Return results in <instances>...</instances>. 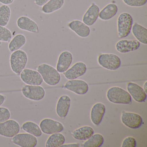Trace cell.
Masks as SVG:
<instances>
[{"instance_id": "obj_1", "label": "cell", "mask_w": 147, "mask_h": 147, "mask_svg": "<svg viewBox=\"0 0 147 147\" xmlns=\"http://www.w3.org/2000/svg\"><path fill=\"white\" fill-rule=\"evenodd\" d=\"M37 71L42 76L45 82L49 86H56L61 80V75L59 72L55 68L49 64H40L37 68Z\"/></svg>"}, {"instance_id": "obj_2", "label": "cell", "mask_w": 147, "mask_h": 147, "mask_svg": "<svg viewBox=\"0 0 147 147\" xmlns=\"http://www.w3.org/2000/svg\"><path fill=\"white\" fill-rule=\"evenodd\" d=\"M107 98L110 102L114 104L128 105L131 102V97L128 92L117 86H113L108 89Z\"/></svg>"}, {"instance_id": "obj_3", "label": "cell", "mask_w": 147, "mask_h": 147, "mask_svg": "<svg viewBox=\"0 0 147 147\" xmlns=\"http://www.w3.org/2000/svg\"><path fill=\"white\" fill-rule=\"evenodd\" d=\"M28 56L24 51L18 50L13 51L10 58L12 70L16 74H20L25 68L28 62Z\"/></svg>"}, {"instance_id": "obj_4", "label": "cell", "mask_w": 147, "mask_h": 147, "mask_svg": "<svg viewBox=\"0 0 147 147\" xmlns=\"http://www.w3.org/2000/svg\"><path fill=\"white\" fill-rule=\"evenodd\" d=\"M133 24V19L129 13H123L117 19V30L119 37L124 38L130 33Z\"/></svg>"}, {"instance_id": "obj_5", "label": "cell", "mask_w": 147, "mask_h": 147, "mask_svg": "<svg viewBox=\"0 0 147 147\" xmlns=\"http://www.w3.org/2000/svg\"><path fill=\"white\" fill-rule=\"evenodd\" d=\"M98 61L102 67L110 70H115L120 67L121 61L117 55L113 54H102L99 55Z\"/></svg>"}, {"instance_id": "obj_6", "label": "cell", "mask_w": 147, "mask_h": 147, "mask_svg": "<svg viewBox=\"0 0 147 147\" xmlns=\"http://www.w3.org/2000/svg\"><path fill=\"white\" fill-rule=\"evenodd\" d=\"M21 91L25 98L33 101H40L45 95V90L40 86L24 85Z\"/></svg>"}, {"instance_id": "obj_7", "label": "cell", "mask_w": 147, "mask_h": 147, "mask_svg": "<svg viewBox=\"0 0 147 147\" xmlns=\"http://www.w3.org/2000/svg\"><path fill=\"white\" fill-rule=\"evenodd\" d=\"M21 80L28 85L40 86L43 80L42 76L36 70L30 69L25 68L20 74Z\"/></svg>"}, {"instance_id": "obj_8", "label": "cell", "mask_w": 147, "mask_h": 147, "mask_svg": "<svg viewBox=\"0 0 147 147\" xmlns=\"http://www.w3.org/2000/svg\"><path fill=\"white\" fill-rule=\"evenodd\" d=\"M43 133L48 135L61 132L64 129L63 125L56 120L50 118L43 119L39 124Z\"/></svg>"}, {"instance_id": "obj_9", "label": "cell", "mask_w": 147, "mask_h": 147, "mask_svg": "<svg viewBox=\"0 0 147 147\" xmlns=\"http://www.w3.org/2000/svg\"><path fill=\"white\" fill-rule=\"evenodd\" d=\"M121 120L125 126L131 129L140 128L143 123L142 118L140 115L129 112H122Z\"/></svg>"}, {"instance_id": "obj_10", "label": "cell", "mask_w": 147, "mask_h": 147, "mask_svg": "<svg viewBox=\"0 0 147 147\" xmlns=\"http://www.w3.org/2000/svg\"><path fill=\"white\" fill-rule=\"evenodd\" d=\"M20 131V125L16 120L8 119L0 123V135L7 138H12Z\"/></svg>"}, {"instance_id": "obj_11", "label": "cell", "mask_w": 147, "mask_h": 147, "mask_svg": "<svg viewBox=\"0 0 147 147\" xmlns=\"http://www.w3.org/2000/svg\"><path fill=\"white\" fill-rule=\"evenodd\" d=\"M11 141L14 144L22 147H35L38 143L36 137L28 133H18Z\"/></svg>"}, {"instance_id": "obj_12", "label": "cell", "mask_w": 147, "mask_h": 147, "mask_svg": "<svg viewBox=\"0 0 147 147\" xmlns=\"http://www.w3.org/2000/svg\"><path fill=\"white\" fill-rule=\"evenodd\" d=\"M64 87L79 95L86 94L88 91L89 86L85 81L80 80H72L68 81Z\"/></svg>"}, {"instance_id": "obj_13", "label": "cell", "mask_w": 147, "mask_h": 147, "mask_svg": "<svg viewBox=\"0 0 147 147\" xmlns=\"http://www.w3.org/2000/svg\"><path fill=\"white\" fill-rule=\"evenodd\" d=\"M127 90L131 97L137 102H144L147 98V93L136 83L129 82L127 84Z\"/></svg>"}, {"instance_id": "obj_14", "label": "cell", "mask_w": 147, "mask_h": 147, "mask_svg": "<svg viewBox=\"0 0 147 147\" xmlns=\"http://www.w3.org/2000/svg\"><path fill=\"white\" fill-rule=\"evenodd\" d=\"M17 25L19 29L23 30L32 33L39 32V27L37 24L26 16H23L19 18L17 20Z\"/></svg>"}, {"instance_id": "obj_15", "label": "cell", "mask_w": 147, "mask_h": 147, "mask_svg": "<svg viewBox=\"0 0 147 147\" xmlns=\"http://www.w3.org/2000/svg\"><path fill=\"white\" fill-rule=\"evenodd\" d=\"M86 64L82 62H78L63 73V74L68 80H75L83 76L86 73Z\"/></svg>"}, {"instance_id": "obj_16", "label": "cell", "mask_w": 147, "mask_h": 147, "mask_svg": "<svg viewBox=\"0 0 147 147\" xmlns=\"http://www.w3.org/2000/svg\"><path fill=\"white\" fill-rule=\"evenodd\" d=\"M140 46V43L138 40L123 39L117 43L116 49L119 53H126L137 50Z\"/></svg>"}, {"instance_id": "obj_17", "label": "cell", "mask_w": 147, "mask_h": 147, "mask_svg": "<svg viewBox=\"0 0 147 147\" xmlns=\"http://www.w3.org/2000/svg\"><path fill=\"white\" fill-rule=\"evenodd\" d=\"M71 104V99L67 95L61 96L57 101L56 111L58 117L65 118L67 115Z\"/></svg>"}, {"instance_id": "obj_18", "label": "cell", "mask_w": 147, "mask_h": 147, "mask_svg": "<svg viewBox=\"0 0 147 147\" xmlns=\"http://www.w3.org/2000/svg\"><path fill=\"white\" fill-rule=\"evenodd\" d=\"M73 55L69 51L62 52L58 57L56 69L59 73H63L68 69L73 61Z\"/></svg>"}, {"instance_id": "obj_19", "label": "cell", "mask_w": 147, "mask_h": 147, "mask_svg": "<svg viewBox=\"0 0 147 147\" xmlns=\"http://www.w3.org/2000/svg\"><path fill=\"white\" fill-rule=\"evenodd\" d=\"M106 111L105 106L102 103L94 104L91 109L90 118L92 123L96 125L100 124Z\"/></svg>"}, {"instance_id": "obj_20", "label": "cell", "mask_w": 147, "mask_h": 147, "mask_svg": "<svg viewBox=\"0 0 147 147\" xmlns=\"http://www.w3.org/2000/svg\"><path fill=\"white\" fill-rule=\"evenodd\" d=\"M68 26L70 30L80 37L86 38L90 34L89 27L80 20H73L69 24Z\"/></svg>"}, {"instance_id": "obj_21", "label": "cell", "mask_w": 147, "mask_h": 147, "mask_svg": "<svg viewBox=\"0 0 147 147\" xmlns=\"http://www.w3.org/2000/svg\"><path fill=\"white\" fill-rule=\"evenodd\" d=\"M99 12L100 9L98 6L93 4L84 14L82 22L88 26L93 25L98 19Z\"/></svg>"}, {"instance_id": "obj_22", "label": "cell", "mask_w": 147, "mask_h": 147, "mask_svg": "<svg viewBox=\"0 0 147 147\" xmlns=\"http://www.w3.org/2000/svg\"><path fill=\"white\" fill-rule=\"evenodd\" d=\"M94 133V131L90 126H83L74 130L71 133L75 139L79 140H86L90 138Z\"/></svg>"}, {"instance_id": "obj_23", "label": "cell", "mask_w": 147, "mask_h": 147, "mask_svg": "<svg viewBox=\"0 0 147 147\" xmlns=\"http://www.w3.org/2000/svg\"><path fill=\"white\" fill-rule=\"evenodd\" d=\"M131 30L133 36L139 42L147 44V30L146 28L136 23L133 25Z\"/></svg>"}, {"instance_id": "obj_24", "label": "cell", "mask_w": 147, "mask_h": 147, "mask_svg": "<svg viewBox=\"0 0 147 147\" xmlns=\"http://www.w3.org/2000/svg\"><path fill=\"white\" fill-rule=\"evenodd\" d=\"M117 12L118 7L117 5L113 3H110L100 12L98 17L101 20H109L114 17Z\"/></svg>"}, {"instance_id": "obj_25", "label": "cell", "mask_w": 147, "mask_h": 147, "mask_svg": "<svg viewBox=\"0 0 147 147\" xmlns=\"http://www.w3.org/2000/svg\"><path fill=\"white\" fill-rule=\"evenodd\" d=\"M64 0H49L42 8V11L45 14H50L58 11L63 6Z\"/></svg>"}, {"instance_id": "obj_26", "label": "cell", "mask_w": 147, "mask_h": 147, "mask_svg": "<svg viewBox=\"0 0 147 147\" xmlns=\"http://www.w3.org/2000/svg\"><path fill=\"white\" fill-rule=\"evenodd\" d=\"M26 42V38L24 35L17 34L11 39L8 45V49L11 52H13L21 49Z\"/></svg>"}, {"instance_id": "obj_27", "label": "cell", "mask_w": 147, "mask_h": 147, "mask_svg": "<svg viewBox=\"0 0 147 147\" xmlns=\"http://www.w3.org/2000/svg\"><path fill=\"white\" fill-rule=\"evenodd\" d=\"M65 142V138L62 133H56L51 134L48 138L45 144L46 147H59Z\"/></svg>"}, {"instance_id": "obj_28", "label": "cell", "mask_w": 147, "mask_h": 147, "mask_svg": "<svg viewBox=\"0 0 147 147\" xmlns=\"http://www.w3.org/2000/svg\"><path fill=\"white\" fill-rule=\"evenodd\" d=\"M22 129L27 133L31 134L36 137L41 136L42 133L40 126L32 121L25 122L22 125Z\"/></svg>"}, {"instance_id": "obj_29", "label": "cell", "mask_w": 147, "mask_h": 147, "mask_svg": "<svg viewBox=\"0 0 147 147\" xmlns=\"http://www.w3.org/2000/svg\"><path fill=\"white\" fill-rule=\"evenodd\" d=\"M104 138L99 133L93 134L90 138L88 139L83 144V147H100L103 145Z\"/></svg>"}, {"instance_id": "obj_30", "label": "cell", "mask_w": 147, "mask_h": 147, "mask_svg": "<svg viewBox=\"0 0 147 147\" xmlns=\"http://www.w3.org/2000/svg\"><path fill=\"white\" fill-rule=\"evenodd\" d=\"M11 16V9L7 5L0 6V26H6L10 21Z\"/></svg>"}, {"instance_id": "obj_31", "label": "cell", "mask_w": 147, "mask_h": 147, "mask_svg": "<svg viewBox=\"0 0 147 147\" xmlns=\"http://www.w3.org/2000/svg\"><path fill=\"white\" fill-rule=\"evenodd\" d=\"M12 38L11 32L6 27L0 26V42H9Z\"/></svg>"}, {"instance_id": "obj_32", "label": "cell", "mask_w": 147, "mask_h": 147, "mask_svg": "<svg viewBox=\"0 0 147 147\" xmlns=\"http://www.w3.org/2000/svg\"><path fill=\"white\" fill-rule=\"evenodd\" d=\"M11 113L8 108L0 107V123H3L10 119Z\"/></svg>"}, {"instance_id": "obj_33", "label": "cell", "mask_w": 147, "mask_h": 147, "mask_svg": "<svg viewBox=\"0 0 147 147\" xmlns=\"http://www.w3.org/2000/svg\"><path fill=\"white\" fill-rule=\"evenodd\" d=\"M125 5L132 7H139L146 4L147 0H123Z\"/></svg>"}, {"instance_id": "obj_34", "label": "cell", "mask_w": 147, "mask_h": 147, "mask_svg": "<svg viewBox=\"0 0 147 147\" xmlns=\"http://www.w3.org/2000/svg\"><path fill=\"white\" fill-rule=\"evenodd\" d=\"M137 142L133 137L128 136L125 138L121 144L122 147H136Z\"/></svg>"}, {"instance_id": "obj_35", "label": "cell", "mask_w": 147, "mask_h": 147, "mask_svg": "<svg viewBox=\"0 0 147 147\" xmlns=\"http://www.w3.org/2000/svg\"><path fill=\"white\" fill-rule=\"evenodd\" d=\"M49 0H35V4L39 7H42L47 3Z\"/></svg>"}, {"instance_id": "obj_36", "label": "cell", "mask_w": 147, "mask_h": 147, "mask_svg": "<svg viewBox=\"0 0 147 147\" xmlns=\"http://www.w3.org/2000/svg\"><path fill=\"white\" fill-rule=\"evenodd\" d=\"M14 0H0V3L3 5H10L14 2Z\"/></svg>"}, {"instance_id": "obj_37", "label": "cell", "mask_w": 147, "mask_h": 147, "mask_svg": "<svg viewBox=\"0 0 147 147\" xmlns=\"http://www.w3.org/2000/svg\"><path fill=\"white\" fill-rule=\"evenodd\" d=\"M80 144L79 143H72L68 144H64L61 146V147H78L80 146Z\"/></svg>"}, {"instance_id": "obj_38", "label": "cell", "mask_w": 147, "mask_h": 147, "mask_svg": "<svg viewBox=\"0 0 147 147\" xmlns=\"http://www.w3.org/2000/svg\"><path fill=\"white\" fill-rule=\"evenodd\" d=\"M6 97L2 94H0V106L3 105L5 101Z\"/></svg>"}, {"instance_id": "obj_39", "label": "cell", "mask_w": 147, "mask_h": 147, "mask_svg": "<svg viewBox=\"0 0 147 147\" xmlns=\"http://www.w3.org/2000/svg\"><path fill=\"white\" fill-rule=\"evenodd\" d=\"M147 81L145 82H144V84L143 85V89L145 91V92L147 93Z\"/></svg>"}, {"instance_id": "obj_40", "label": "cell", "mask_w": 147, "mask_h": 147, "mask_svg": "<svg viewBox=\"0 0 147 147\" xmlns=\"http://www.w3.org/2000/svg\"><path fill=\"white\" fill-rule=\"evenodd\" d=\"M1 45V42H0V45Z\"/></svg>"}]
</instances>
